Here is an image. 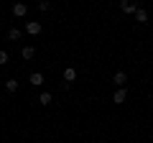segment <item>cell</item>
<instances>
[{"label": "cell", "mask_w": 153, "mask_h": 143, "mask_svg": "<svg viewBox=\"0 0 153 143\" xmlns=\"http://www.w3.org/2000/svg\"><path fill=\"white\" fill-rule=\"evenodd\" d=\"M26 33L38 36V33H41V23H38V21H28V23H26Z\"/></svg>", "instance_id": "7a4b0ae2"}, {"label": "cell", "mask_w": 153, "mask_h": 143, "mask_svg": "<svg viewBox=\"0 0 153 143\" xmlns=\"http://www.w3.org/2000/svg\"><path fill=\"white\" fill-rule=\"evenodd\" d=\"M120 10L123 13H135L138 5H135V3H130V0H123V3H120Z\"/></svg>", "instance_id": "52a82bcc"}, {"label": "cell", "mask_w": 153, "mask_h": 143, "mask_svg": "<svg viewBox=\"0 0 153 143\" xmlns=\"http://www.w3.org/2000/svg\"><path fill=\"white\" fill-rule=\"evenodd\" d=\"M135 21H138V23H148V13H146V8L138 5V10H135Z\"/></svg>", "instance_id": "ba28073f"}, {"label": "cell", "mask_w": 153, "mask_h": 143, "mask_svg": "<svg viewBox=\"0 0 153 143\" xmlns=\"http://www.w3.org/2000/svg\"><path fill=\"white\" fill-rule=\"evenodd\" d=\"M74 79H76V69L74 66H66L64 69V84H71Z\"/></svg>", "instance_id": "277c9868"}, {"label": "cell", "mask_w": 153, "mask_h": 143, "mask_svg": "<svg viewBox=\"0 0 153 143\" xmlns=\"http://www.w3.org/2000/svg\"><path fill=\"white\" fill-rule=\"evenodd\" d=\"M112 82L117 84V87H125V82H128V74H125V72H115Z\"/></svg>", "instance_id": "5b68a950"}, {"label": "cell", "mask_w": 153, "mask_h": 143, "mask_svg": "<svg viewBox=\"0 0 153 143\" xmlns=\"http://www.w3.org/2000/svg\"><path fill=\"white\" fill-rule=\"evenodd\" d=\"M5 89H8V92H18V82H16V79H8V82H5Z\"/></svg>", "instance_id": "7c38bea8"}, {"label": "cell", "mask_w": 153, "mask_h": 143, "mask_svg": "<svg viewBox=\"0 0 153 143\" xmlns=\"http://www.w3.org/2000/svg\"><path fill=\"white\" fill-rule=\"evenodd\" d=\"M51 8V3H46V0H41V3H38V10H49Z\"/></svg>", "instance_id": "5bb4252c"}, {"label": "cell", "mask_w": 153, "mask_h": 143, "mask_svg": "<svg viewBox=\"0 0 153 143\" xmlns=\"http://www.w3.org/2000/svg\"><path fill=\"white\" fill-rule=\"evenodd\" d=\"M3 64H8V51L0 49V66H3Z\"/></svg>", "instance_id": "4fadbf2b"}, {"label": "cell", "mask_w": 153, "mask_h": 143, "mask_svg": "<svg viewBox=\"0 0 153 143\" xmlns=\"http://www.w3.org/2000/svg\"><path fill=\"white\" fill-rule=\"evenodd\" d=\"M125 100H128V89H125V87H117V89H115V95H112V102L123 105Z\"/></svg>", "instance_id": "6da1fadb"}, {"label": "cell", "mask_w": 153, "mask_h": 143, "mask_svg": "<svg viewBox=\"0 0 153 143\" xmlns=\"http://www.w3.org/2000/svg\"><path fill=\"white\" fill-rule=\"evenodd\" d=\"M26 13H28V5H26V3H16V5H13V16H16V18H23Z\"/></svg>", "instance_id": "3957f363"}, {"label": "cell", "mask_w": 153, "mask_h": 143, "mask_svg": "<svg viewBox=\"0 0 153 143\" xmlns=\"http://www.w3.org/2000/svg\"><path fill=\"white\" fill-rule=\"evenodd\" d=\"M21 56H23V59H33V56H36V49H33V46H23Z\"/></svg>", "instance_id": "30bf717a"}, {"label": "cell", "mask_w": 153, "mask_h": 143, "mask_svg": "<svg viewBox=\"0 0 153 143\" xmlns=\"http://www.w3.org/2000/svg\"><path fill=\"white\" fill-rule=\"evenodd\" d=\"M28 82H31L33 87H41V84H44V74H41V72H33L31 77H28Z\"/></svg>", "instance_id": "8992f818"}, {"label": "cell", "mask_w": 153, "mask_h": 143, "mask_svg": "<svg viewBox=\"0 0 153 143\" xmlns=\"http://www.w3.org/2000/svg\"><path fill=\"white\" fill-rule=\"evenodd\" d=\"M51 100H54V97H51V92H41V95H38V105H44V107H46V105H51Z\"/></svg>", "instance_id": "9c48e42d"}, {"label": "cell", "mask_w": 153, "mask_h": 143, "mask_svg": "<svg viewBox=\"0 0 153 143\" xmlns=\"http://www.w3.org/2000/svg\"><path fill=\"white\" fill-rule=\"evenodd\" d=\"M21 36H23V31H21V28H10V31H8V39H10V41H18Z\"/></svg>", "instance_id": "8fae6325"}]
</instances>
